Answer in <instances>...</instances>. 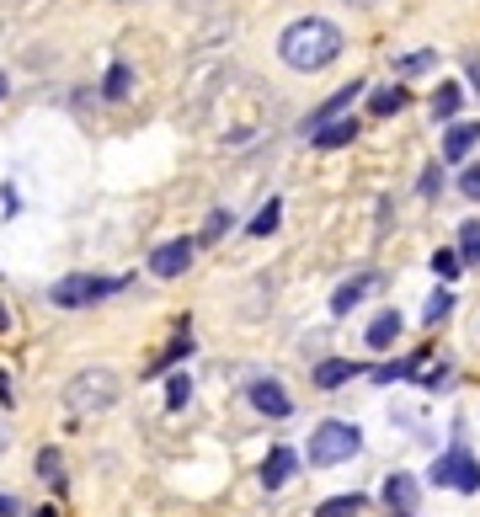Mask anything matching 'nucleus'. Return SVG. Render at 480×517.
I'll list each match as a JSON object with an SVG mask.
<instances>
[{"instance_id": "1a4fd4ad", "label": "nucleus", "mask_w": 480, "mask_h": 517, "mask_svg": "<svg viewBox=\"0 0 480 517\" xmlns=\"http://www.w3.org/2000/svg\"><path fill=\"white\" fill-rule=\"evenodd\" d=\"M379 288V272H358V278H347V283H337V293H331V315L342 320V315H353L363 299Z\"/></svg>"}, {"instance_id": "4468645a", "label": "nucleus", "mask_w": 480, "mask_h": 517, "mask_svg": "<svg viewBox=\"0 0 480 517\" xmlns=\"http://www.w3.org/2000/svg\"><path fill=\"white\" fill-rule=\"evenodd\" d=\"M294 469H300V454L278 443V448L267 454V464H262V485H267V491H278V485H289V475H294Z\"/></svg>"}, {"instance_id": "0eeeda50", "label": "nucleus", "mask_w": 480, "mask_h": 517, "mask_svg": "<svg viewBox=\"0 0 480 517\" xmlns=\"http://www.w3.org/2000/svg\"><path fill=\"white\" fill-rule=\"evenodd\" d=\"M384 507H390V517H417L421 512V491H417V475H406V469H395L390 480H384Z\"/></svg>"}, {"instance_id": "4c0bfd02", "label": "nucleus", "mask_w": 480, "mask_h": 517, "mask_svg": "<svg viewBox=\"0 0 480 517\" xmlns=\"http://www.w3.org/2000/svg\"><path fill=\"white\" fill-rule=\"evenodd\" d=\"M0 97H5V75H0Z\"/></svg>"}, {"instance_id": "f3484780", "label": "nucleus", "mask_w": 480, "mask_h": 517, "mask_svg": "<svg viewBox=\"0 0 480 517\" xmlns=\"http://www.w3.org/2000/svg\"><path fill=\"white\" fill-rule=\"evenodd\" d=\"M411 97H406V86H379L374 97H368V113L374 117H390V113H401Z\"/></svg>"}, {"instance_id": "6e6552de", "label": "nucleus", "mask_w": 480, "mask_h": 517, "mask_svg": "<svg viewBox=\"0 0 480 517\" xmlns=\"http://www.w3.org/2000/svg\"><path fill=\"white\" fill-rule=\"evenodd\" d=\"M245 395H251V405H256L262 416H272V421H283V416L294 411L289 390H283L278 379H251V384H245Z\"/></svg>"}, {"instance_id": "ddd939ff", "label": "nucleus", "mask_w": 480, "mask_h": 517, "mask_svg": "<svg viewBox=\"0 0 480 517\" xmlns=\"http://www.w3.org/2000/svg\"><path fill=\"white\" fill-rule=\"evenodd\" d=\"M358 97H363V80H353V86H342V91H337L331 102H320L315 113L304 117V134H309V128H320V123H331V117H342L347 107H353V102H358Z\"/></svg>"}, {"instance_id": "2eb2a0df", "label": "nucleus", "mask_w": 480, "mask_h": 517, "mask_svg": "<svg viewBox=\"0 0 480 517\" xmlns=\"http://www.w3.org/2000/svg\"><path fill=\"white\" fill-rule=\"evenodd\" d=\"M475 144H480V123H448V134H443V161H465Z\"/></svg>"}, {"instance_id": "5701e85b", "label": "nucleus", "mask_w": 480, "mask_h": 517, "mask_svg": "<svg viewBox=\"0 0 480 517\" xmlns=\"http://www.w3.org/2000/svg\"><path fill=\"white\" fill-rule=\"evenodd\" d=\"M278 219H283V203H278V198H267V203H262V214L251 219V235H272V230H278Z\"/></svg>"}, {"instance_id": "dca6fc26", "label": "nucleus", "mask_w": 480, "mask_h": 517, "mask_svg": "<svg viewBox=\"0 0 480 517\" xmlns=\"http://www.w3.org/2000/svg\"><path fill=\"white\" fill-rule=\"evenodd\" d=\"M459 107H465V86L443 80V86H438V97H432V117H438V123H454Z\"/></svg>"}, {"instance_id": "9d476101", "label": "nucleus", "mask_w": 480, "mask_h": 517, "mask_svg": "<svg viewBox=\"0 0 480 517\" xmlns=\"http://www.w3.org/2000/svg\"><path fill=\"white\" fill-rule=\"evenodd\" d=\"M358 139V117H331V123H320V128H309V144L315 150H342V144H353Z\"/></svg>"}, {"instance_id": "aec40b11", "label": "nucleus", "mask_w": 480, "mask_h": 517, "mask_svg": "<svg viewBox=\"0 0 480 517\" xmlns=\"http://www.w3.org/2000/svg\"><path fill=\"white\" fill-rule=\"evenodd\" d=\"M448 379H454V368H448V363H438V368H427V363H421L417 374H411V384L432 390V395H438V390H448Z\"/></svg>"}, {"instance_id": "58836bf2", "label": "nucleus", "mask_w": 480, "mask_h": 517, "mask_svg": "<svg viewBox=\"0 0 480 517\" xmlns=\"http://www.w3.org/2000/svg\"><path fill=\"white\" fill-rule=\"evenodd\" d=\"M353 5H374V0H353Z\"/></svg>"}, {"instance_id": "20e7f679", "label": "nucleus", "mask_w": 480, "mask_h": 517, "mask_svg": "<svg viewBox=\"0 0 480 517\" xmlns=\"http://www.w3.org/2000/svg\"><path fill=\"white\" fill-rule=\"evenodd\" d=\"M427 480H432L438 491H465V496H475L480 491V459L465 443H454L448 454H438V464L427 469Z\"/></svg>"}, {"instance_id": "c756f323", "label": "nucleus", "mask_w": 480, "mask_h": 517, "mask_svg": "<svg viewBox=\"0 0 480 517\" xmlns=\"http://www.w3.org/2000/svg\"><path fill=\"white\" fill-rule=\"evenodd\" d=\"M459 192H465L470 203H480V166H465V176H459Z\"/></svg>"}, {"instance_id": "423d86ee", "label": "nucleus", "mask_w": 480, "mask_h": 517, "mask_svg": "<svg viewBox=\"0 0 480 517\" xmlns=\"http://www.w3.org/2000/svg\"><path fill=\"white\" fill-rule=\"evenodd\" d=\"M192 251H198V240H192V235L155 245V251H150V272H155V278H181V272L192 267Z\"/></svg>"}, {"instance_id": "473e14b6", "label": "nucleus", "mask_w": 480, "mask_h": 517, "mask_svg": "<svg viewBox=\"0 0 480 517\" xmlns=\"http://www.w3.org/2000/svg\"><path fill=\"white\" fill-rule=\"evenodd\" d=\"M22 512V502H16V496H0V517H16Z\"/></svg>"}, {"instance_id": "c85d7f7f", "label": "nucleus", "mask_w": 480, "mask_h": 517, "mask_svg": "<svg viewBox=\"0 0 480 517\" xmlns=\"http://www.w3.org/2000/svg\"><path fill=\"white\" fill-rule=\"evenodd\" d=\"M192 346H198V342H187V331H181L177 342L166 346V357H161V363H155V374H161V368H171V363H177V357H187V352H192Z\"/></svg>"}, {"instance_id": "393cba45", "label": "nucleus", "mask_w": 480, "mask_h": 517, "mask_svg": "<svg viewBox=\"0 0 480 517\" xmlns=\"http://www.w3.org/2000/svg\"><path fill=\"white\" fill-rule=\"evenodd\" d=\"M230 225H235V219H230V208H214V214H208V225H203V235H198V245H214L219 235H230Z\"/></svg>"}, {"instance_id": "f8f14e48", "label": "nucleus", "mask_w": 480, "mask_h": 517, "mask_svg": "<svg viewBox=\"0 0 480 517\" xmlns=\"http://www.w3.org/2000/svg\"><path fill=\"white\" fill-rule=\"evenodd\" d=\"M401 331H406L401 309H379V315L368 320V346H374V352H390V346L401 342Z\"/></svg>"}, {"instance_id": "a211bd4d", "label": "nucleus", "mask_w": 480, "mask_h": 517, "mask_svg": "<svg viewBox=\"0 0 480 517\" xmlns=\"http://www.w3.org/2000/svg\"><path fill=\"white\" fill-rule=\"evenodd\" d=\"M459 267H480V219H465L459 225Z\"/></svg>"}, {"instance_id": "412c9836", "label": "nucleus", "mask_w": 480, "mask_h": 517, "mask_svg": "<svg viewBox=\"0 0 480 517\" xmlns=\"http://www.w3.org/2000/svg\"><path fill=\"white\" fill-rule=\"evenodd\" d=\"M363 512V496H331V502H320L315 517H358Z\"/></svg>"}, {"instance_id": "72a5a7b5", "label": "nucleus", "mask_w": 480, "mask_h": 517, "mask_svg": "<svg viewBox=\"0 0 480 517\" xmlns=\"http://www.w3.org/2000/svg\"><path fill=\"white\" fill-rule=\"evenodd\" d=\"M470 80L480 86V54H470Z\"/></svg>"}, {"instance_id": "4be33fe9", "label": "nucleus", "mask_w": 480, "mask_h": 517, "mask_svg": "<svg viewBox=\"0 0 480 517\" xmlns=\"http://www.w3.org/2000/svg\"><path fill=\"white\" fill-rule=\"evenodd\" d=\"M448 309H454V293H448V288H438V293H432V299L421 304V326H438V320H443Z\"/></svg>"}, {"instance_id": "e433bc0d", "label": "nucleus", "mask_w": 480, "mask_h": 517, "mask_svg": "<svg viewBox=\"0 0 480 517\" xmlns=\"http://www.w3.org/2000/svg\"><path fill=\"white\" fill-rule=\"evenodd\" d=\"M0 448H5V427H0Z\"/></svg>"}, {"instance_id": "9b49d317", "label": "nucleus", "mask_w": 480, "mask_h": 517, "mask_svg": "<svg viewBox=\"0 0 480 517\" xmlns=\"http://www.w3.org/2000/svg\"><path fill=\"white\" fill-rule=\"evenodd\" d=\"M363 363H353V357H326V363H315V374H309V384L315 390H342L347 379H358Z\"/></svg>"}, {"instance_id": "7ed1b4c3", "label": "nucleus", "mask_w": 480, "mask_h": 517, "mask_svg": "<svg viewBox=\"0 0 480 517\" xmlns=\"http://www.w3.org/2000/svg\"><path fill=\"white\" fill-rule=\"evenodd\" d=\"M358 448H363V432L353 421H320L315 438H309V464H315V469H331V464L353 459Z\"/></svg>"}, {"instance_id": "6ab92c4d", "label": "nucleus", "mask_w": 480, "mask_h": 517, "mask_svg": "<svg viewBox=\"0 0 480 517\" xmlns=\"http://www.w3.org/2000/svg\"><path fill=\"white\" fill-rule=\"evenodd\" d=\"M128 91H134V69H128V64L118 59V64L107 69V80H102V97H107V102H123Z\"/></svg>"}, {"instance_id": "cd10ccee", "label": "nucleus", "mask_w": 480, "mask_h": 517, "mask_svg": "<svg viewBox=\"0 0 480 517\" xmlns=\"http://www.w3.org/2000/svg\"><path fill=\"white\" fill-rule=\"evenodd\" d=\"M432 64H438V54H432V49H417V54L395 59V75H421V69H432Z\"/></svg>"}, {"instance_id": "f257e3e1", "label": "nucleus", "mask_w": 480, "mask_h": 517, "mask_svg": "<svg viewBox=\"0 0 480 517\" xmlns=\"http://www.w3.org/2000/svg\"><path fill=\"white\" fill-rule=\"evenodd\" d=\"M278 54H283V64H289V69L315 75V69L337 64V54H342V32H337L326 16H300V22H289V27H283Z\"/></svg>"}, {"instance_id": "a878e982", "label": "nucleus", "mask_w": 480, "mask_h": 517, "mask_svg": "<svg viewBox=\"0 0 480 517\" xmlns=\"http://www.w3.org/2000/svg\"><path fill=\"white\" fill-rule=\"evenodd\" d=\"M432 272H438L443 283H448V278H459V272H465V267H459V251H448V245H438V251H432Z\"/></svg>"}, {"instance_id": "f704fd0d", "label": "nucleus", "mask_w": 480, "mask_h": 517, "mask_svg": "<svg viewBox=\"0 0 480 517\" xmlns=\"http://www.w3.org/2000/svg\"><path fill=\"white\" fill-rule=\"evenodd\" d=\"M0 331H11V315H5V304H0Z\"/></svg>"}, {"instance_id": "b1692460", "label": "nucleus", "mask_w": 480, "mask_h": 517, "mask_svg": "<svg viewBox=\"0 0 480 517\" xmlns=\"http://www.w3.org/2000/svg\"><path fill=\"white\" fill-rule=\"evenodd\" d=\"M187 401H192V379H187V374H171V379H166V411H181Z\"/></svg>"}, {"instance_id": "39448f33", "label": "nucleus", "mask_w": 480, "mask_h": 517, "mask_svg": "<svg viewBox=\"0 0 480 517\" xmlns=\"http://www.w3.org/2000/svg\"><path fill=\"white\" fill-rule=\"evenodd\" d=\"M118 288H128V278H97V272H69V278H60L54 283V304L60 309H86V304H97V299H107V293H118Z\"/></svg>"}, {"instance_id": "f03ea898", "label": "nucleus", "mask_w": 480, "mask_h": 517, "mask_svg": "<svg viewBox=\"0 0 480 517\" xmlns=\"http://www.w3.org/2000/svg\"><path fill=\"white\" fill-rule=\"evenodd\" d=\"M118 401V374L113 368H80L69 384H64V405L69 416H97Z\"/></svg>"}, {"instance_id": "c9c22d12", "label": "nucleus", "mask_w": 480, "mask_h": 517, "mask_svg": "<svg viewBox=\"0 0 480 517\" xmlns=\"http://www.w3.org/2000/svg\"><path fill=\"white\" fill-rule=\"evenodd\" d=\"M38 517H60V512H54V507H38Z\"/></svg>"}, {"instance_id": "2f4dec72", "label": "nucleus", "mask_w": 480, "mask_h": 517, "mask_svg": "<svg viewBox=\"0 0 480 517\" xmlns=\"http://www.w3.org/2000/svg\"><path fill=\"white\" fill-rule=\"evenodd\" d=\"M0 405H16V390H11V379H5V368H0Z\"/></svg>"}, {"instance_id": "7c9ffc66", "label": "nucleus", "mask_w": 480, "mask_h": 517, "mask_svg": "<svg viewBox=\"0 0 480 517\" xmlns=\"http://www.w3.org/2000/svg\"><path fill=\"white\" fill-rule=\"evenodd\" d=\"M438 181H443V176H438V166H427V176H421V192L432 198V192H438Z\"/></svg>"}, {"instance_id": "bb28decb", "label": "nucleus", "mask_w": 480, "mask_h": 517, "mask_svg": "<svg viewBox=\"0 0 480 517\" xmlns=\"http://www.w3.org/2000/svg\"><path fill=\"white\" fill-rule=\"evenodd\" d=\"M38 475H43L49 485H64V459H60V448H43V454H38Z\"/></svg>"}]
</instances>
